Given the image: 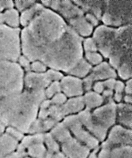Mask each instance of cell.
Returning a JSON list of instances; mask_svg holds the SVG:
<instances>
[{"instance_id": "obj_24", "label": "cell", "mask_w": 132, "mask_h": 158, "mask_svg": "<svg viewBox=\"0 0 132 158\" xmlns=\"http://www.w3.org/2000/svg\"><path fill=\"white\" fill-rule=\"evenodd\" d=\"M49 117L55 120L58 123L61 122L64 118L63 113L61 106L51 104L47 109Z\"/></svg>"}, {"instance_id": "obj_38", "label": "cell", "mask_w": 132, "mask_h": 158, "mask_svg": "<svg viewBox=\"0 0 132 158\" xmlns=\"http://www.w3.org/2000/svg\"><path fill=\"white\" fill-rule=\"evenodd\" d=\"M123 99H124L125 103L132 104V98L131 95L126 94V95L124 97Z\"/></svg>"}, {"instance_id": "obj_20", "label": "cell", "mask_w": 132, "mask_h": 158, "mask_svg": "<svg viewBox=\"0 0 132 158\" xmlns=\"http://www.w3.org/2000/svg\"><path fill=\"white\" fill-rule=\"evenodd\" d=\"M28 157L30 158H45L47 150L44 141H36L29 145L25 149Z\"/></svg>"}, {"instance_id": "obj_34", "label": "cell", "mask_w": 132, "mask_h": 158, "mask_svg": "<svg viewBox=\"0 0 132 158\" xmlns=\"http://www.w3.org/2000/svg\"><path fill=\"white\" fill-rule=\"evenodd\" d=\"M125 84L121 81H116L114 90L116 94H122L125 90Z\"/></svg>"}, {"instance_id": "obj_39", "label": "cell", "mask_w": 132, "mask_h": 158, "mask_svg": "<svg viewBox=\"0 0 132 158\" xmlns=\"http://www.w3.org/2000/svg\"><path fill=\"white\" fill-rule=\"evenodd\" d=\"M6 126L0 121V136L5 132Z\"/></svg>"}, {"instance_id": "obj_23", "label": "cell", "mask_w": 132, "mask_h": 158, "mask_svg": "<svg viewBox=\"0 0 132 158\" xmlns=\"http://www.w3.org/2000/svg\"><path fill=\"white\" fill-rule=\"evenodd\" d=\"M43 7V6L40 4L35 3L32 6L24 10L20 16V24L23 27H25L34 17L37 12Z\"/></svg>"}, {"instance_id": "obj_32", "label": "cell", "mask_w": 132, "mask_h": 158, "mask_svg": "<svg viewBox=\"0 0 132 158\" xmlns=\"http://www.w3.org/2000/svg\"><path fill=\"white\" fill-rule=\"evenodd\" d=\"M92 89L94 90V92L98 94H102L105 89L103 81H97L93 83Z\"/></svg>"}, {"instance_id": "obj_6", "label": "cell", "mask_w": 132, "mask_h": 158, "mask_svg": "<svg viewBox=\"0 0 132 158\" xmlns=\"http://www.w3.org/2000/svg\"><path fill=\"white\" fill-rule=\"evenodd\" d=\"M116 106L113 100L107 102L91 110V116L97 123L109 131L116 123Z\"/></svg>"}, {"instance_id": "obj_12", "label": "cell", "mask_w": 132, "mask_h": 158, "mask_svg": "<svg viewBox=\"0 0 132 158\" xmlns=\"http://www.w3.org/2000/svg\"><path fill=\"white\" fill-rule=\"evenodd\" d=\"M97 158H132V145L111 147L100 146Z\"/></svg>"}, {"instance_id": "obj_30", "label": "cell", "mask_w": 132, "mask_h": 158, "mask_svg": "<svg viewBox=\"0 0 132 158\" xmlns=\"http://www.w3.org/2000/svg\"><path fill=\"white\" fill-rule=\"evenodd\" d=\"M18 61L19 62V64L21 66V67L24 68L25 70L26 71H30V61L26 58L24 55L21 56L18 59Z\"/></svg>"}, {"instance_id": "obj_10", "label": "cell", "mask_w": 132, "mask_h": 158, "mask_svg": "<svg viewBox=\"0 0 132 158\" xmlns=\"http://www.w3.org/2000/svg\"><path fill=\"white\" fill-rule=\"evenodd\" d=\"M52 82L48 72L42 73L27 72L24 75V88L29 90H45Z\"/></svg>"}, {"instance_id": "obj_17", "label": "cell", "mask_w": 132, "mask_h": 158, "mask_svg": "<svg viewBox=\"0 0 132 158\" xmlns=\"http://www.w3.org/2000/svg\"><path fill=\"white\" fill-rule=\"evenodd\" d=\"M20 24V17L16 10L12 8L7 10L4 12H0V25L17 28Z\"/></svg>"}, {"instance_id": "obj_35", "label": "cell", "mask_w": 132, "mask_h": 158, "mask_svg": "<svg viewBox=\"0 0 132 158\" xmlns=\"http://www.w3.org/2000/svg\"><path fill=\"white\" fill-rule=\"evenodd\" d=\"M126 94L131 95H132V81L130 79L126 83L125 87V90Z\"/></svg>"}, {"instance_id": "obj_11", "label": "cell", "mask_w": 132, "mask_h": 158, "mask_svg": "<svg viewBox=\"0 0 132 158\" xmlns=\"http://www.w3.org/2000/svg\"><path fill=\"white\" fill-rule=\"evenodd\" d=\"M61 91L67 97L81 96L83 92V80L75 76L63 77L60 80Z\"/></svg>"}, {"instance_id": "obj_22", "label": "cell", "mask_w": 132, "mask_h": 158, "mask_svg": "<svg viewBox=\"0 0 132 158\" xmlns=\"http://www.w3.org/2000/svg\"><path fill=\"white\" fill-rule=\"evenodd\" d=\"M44 143L47 150L45 158H50L52 155L60 151V144L49 132L44 133Z\"/></svg>"}, {"instance_id": "obj_29", "label": "cell", "mask_w": 132, "mask_h": 158, "mask_svg": "<svg viewBox=\"0 0 132 158\" xmlns=\"http://www.w3.org/2000/svg\"><path fill=\"white\" fill-rule=\"evenodd\" d=\"M47 66L40 61H35L30 65V70L37 73L46 72Z\"/></svg>"}, {"instance_id": "obj_8", "label": "cell", "mask_w": 132, "mask_h": 158, "mask_svg": "<svg viewBox=\"0 0 132 158\" xmlns=\"http://www.w3.org/2000/svg\"><path fill=\"white\" fill-rule=\"evenodd\" d=\"M77 116L86 129L100 143L105 140L109 131L97 123L91 116V110L84 109Z\"/></svg>"}, {"instance_id": "obj_9", "label": "cell", "mask_w": 132, "mask_h": 158, "mask_svg": "<svg viewBox=\"0 0 132 158\" xmlns=\"http://www.w3.org/2000/svg\"><path fill=\"white\" fill-rule=\"evenodd\" d=\"M60 146V151L68 158H87L91 151L73 136Z\"/></svg>"}, {"instance_id": "obj_31", "label": "cell", "mask_w": 132, "mask_h": 158, "mask_svg": "<svg viewBox=\"0 0 132 158\" xmlns=\"http://www.w3.org/2000/svg\"><path fill=\"white\" fill-rule=\"evenodd\" d=\"M14 6L12 1H0V12L13 8Z\"/></svg>"}, {"instance_id": "obj_36", "label": "cell", "mask_w": 132, "mask_h": 158, "mask_svg": "<svg viewBox=\"0 0 132 158\" xmlns=\"http://www.w3.org/2000/svg\"><path fill=\"white\" fill-rule=\"evenodd\" d=\"M50 158H68L66 156L61 152V151H58V152H56L54 154L52 155Z\"/></svg>"}, {"instance_id": "obj_25", "label": "cell", "mask_w": 132, "mask_h": 158, "mask_svg": "<svg viewBox=\"0 0 132 158\" xmlns=\"http://www.w3.org/2000/svg\"><path fill=\"white\" fill-rule=\"evenodd\" d=\"M61 92V86L59 81L52 82L44 91L45 96L48 99H50L54 96Z\"/></svg>"}, {"instance_id": "obj_19", "label": "cell", "mask_w": 132, "mask_h": 158, "mask_svg": "<svg viewBox=\"0 0 132 158\" xmlns=\"http://www.w3.org/2000/svg\"><path fill=\"white\" fill-rule=\"evenodd\" d=\"M60 144L72 137V134L62 121L58 123L49 131Z\"/></svg>"}, {"instance_id": "obj_2", "label": "cell", "mask_w": 132, "mask_h": 158, "mask_svg": "<svg viewBox=\"0 0 132 158\" xmlns=\"http://www.w3.org/2000/svg\"><path fill=\"white\" fill-rule=\"evenodd\" d=\"M44 91L24 88L22 92L6 98L0 104V121L6 127L28 133L37 118L40 105L47 99Z\"/></svg>"}, {"instance_id": "obj_3", "label": "cell", "mask_w": 132, "mask_h": 158, "mask_svg": "<svg viewBox=\"0 0 132 158\" xmlns=\"http://www.w3.org/2000/svg\"><path fill=\"white\" fill-rule=\"evenodd\" d=\"M21 30L0 25V61L17 62L21 56Z\"/></svg>"}, {"instance_id": "obj_28", "label": "cell", "mask_w": 132, "mask_h": 158, "mask_svg": "<svg viewBox=\"0 0 132 158\" xmlns=\"http://www.w3.org/2000/svg\"><path fill=\"white\" fill-rule=\"evenodd\" d=\"M52 104L61 106L67 101V97L63 93L60 92L50 99Z\"/></svg>"}, {"instance_id": "obj_26", "label": "cell", "mask_w": 132, "mask_h": 158, "mask_svg": "<svg viewBox=\"0 0 132 158\" xmlns=\"http://www.w3.org/2000/svg\"><path fill=\"white\" fill-rule=\"evenodd\" d=\"M5 133L17 141H21L24 137V133L14 127H6Z\"/></svg>"}, {"instance_id": "obj_40", "label": "cell", "mask_w": 132, "mask_h": 158, "mask_svg": "<svg viewBox=\"0 0 132 158\" xmlns=\"http://www.w3.org/2000/svg\"><path fill=\"white\" fill-rule=\"evenodd\" d=\"M25 158H30L29 157H26Z\"/></svg>"}, {"instance_id": "obj_37", "label": "cell", "mask_w": 132, "mask_h": 158, "mask_svg": "<svg viewBox=\"0 0 132 158\" xmlns=\"http://www.w3.org/2000/svg\"><path fill=\"white\" fill-rule=\"evenodd\" d=\"M99 149V147L95 150H92L87 158H97V153Z\"/></svg>"}, {"instance_id": "obj_27", "label": "cell", "mask_w": 132, "mask_h": 158, "mask_svg": "<svg viewBox=\"0 0 132 158\" xmlns=\"http://www.w3.org/2000/svg\"><path fill=\"white\" fill-rule=\"evenodd\" d=\"M35 1H15L14 5L18 11L22 12L32 6L35 3Z\"/></svg>"}, {"instance_id": "obj_16", "label": "cell", "mask_w": 132, "mask_h": 158, "mask_svg": "<svg viewBox=\"0 0 132 158\" xmlns=\"http://www.w3.org/2000/svg\"><path fill=\"white\" fill-rule=\"evenodd\" d=\"M19 141L15 140L6 133L0 136V158H5L16 151Z\"/></svg>"}, {"instance_id": "obj_4", "label": "cell", "mask_w": 132, "mask_h": 158, "mask_svg": "<svg viewBox=\"0 0 132 158\" xmlns=\"http://www.w3.org/2000/svg\"><path fill=\"white\" fill-rule=\"evenodd\" d=\"M72 135L91 151L100 147V142L86 129L77 115L65 117L62 121Z\"/></svg>"}, {"instance_id": "obj_7", "label": "cell", "mask_w": 132, "mask_h": 158, "mask_svg": "<svg viewBox=\"0 0 132 158\" xmlns=\"http://www.w3.org/2000/svg\"><path fill=\"white\" fill-rule=\"evenodd\" d=\"M124 145H132V129L115 124L109 130L100 146L111 147Z\"/></svg>"}, {"instance_id": "obj_13", "label": "cell", "mask_w": 132, "mask_h": 158, "mask_svg": "<svg viewBox=\"0 0 132 158\" xmlns=\"http://www.w3.org/2000/svg\"><path fill=\"white\" fill-rule=\"evenodd\" d=\"M116 123L122 127L132 129V104H129L123 102L117 104Z\"/></svg>"}, {"instance_id": "obj_5", "label": "cell", "mask_w": 132, "mask_h": 158, "mask_svg": "<svg viewBox=\"0 0 132 158\" xmlns=\"http://www.w3.org/2000/svg\"><path fill=\"white\" fill-rule=\"evenodd\" d=\"M24 71L17 62L0 61V89L24 79Z\"/></svg>"}, {"instance_id": "obj_18", "label": "cell", "mask_w": 132, "mask_h": 158, "mask_svg": "<svg viewBox=\"0 0 132 158\" xmlns=\"http://www.w3.org/2000/svg\"><path fill=\"white\" fill-rule=\"evenodd\" d=\"M83 98L85 109L91 111L100 107L104 103L103 96L95 92L88 91Z\"/></svg>"}, {"instance_id": "obj_33", "label": "cell", "mask_w": 132, "mask_h": 158, "mask_svg": "<svg viewBox=\"0 0 132 158\" xmlns=\"http://www.w3.org/2000/svg\"><path fill=\"white\" fill-rule=\"evenodd\" d=\"M27 156L25 152L16 150L14 152L8 155L5 158H25Z\"/></svg>"}, {"instance_id": "obj_14", "label": "cell", "mask_w": 132, "mask_h": 158, "mask_svg": "<svg viewBox=\"0 0 132 158\" xmlns=\"http://www.w3.org/2000/svg\"><path fill=\"white\" fill-rule=\"evenodd\" d=\"M61 109L64 118L70 115H77L85 109L83 97H75L67 99L65 103L61 105Z\"/></svg>"}, {"instance_id": "obj_15", "label": "cell", "mask_w": 132, "mask_h": 158, "mask_svg": "<svg viewBox=\"0 0 132 158\" xmlns=\"http://www.w3.org/2000/svg\"><path fill=\"white\" fill-rule=\"evenodd\" d=\"M57 123L50 117L45 119L37 118L32 124L28 134H44L49 132Z\"/></svg>"}, {"instance_id": "obj_1", "label": "cell", "mask_w": 132, "mask_h": 158, "mask_svg": "<svg viewBox=\"0 0 132 158\" xmlns=\"http://www.w3.org/2000/svg\"><path fill=\"white\" fill-rule=\"evenodd\" d=\"M62 27L59 16L42 7L21 32L23 55L30 62L40 60L62 43Z\"/></svg>"}, {"instance_id": "obj_21", "label": "cell", "mask_w": 132, "mask_h": 158, "mask_svg": "<svg viewBox=\"0 0 132 158\" xmlns=\"http://www.w3.org/2000/svg\"><path fill=\"white\" fill-rule=\"evenodd\" d=\"M24 89V79L18 81L8 87L0 89V104L10 96L18 94Z\"/></svg>"}]
</instances>
